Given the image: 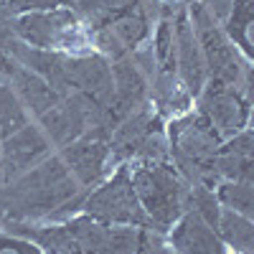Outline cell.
Masks as SVG:
<instances>
[{"label": "cell", "mask_w": 254, "mask_h": 254, "mask_svg": "<svg viewBox=\"0 0 254 254\" xmlns=\"http://www.w3.org/2000/svg\"><path fill=\"white\" fill-rule=\"evenodd\" d=\"M168 135V160L186 178L188 186L214 188L216 173H214V155L219 145L224 142L216 130L206 122V117L196 110H188L165 125Z\"/></svg>", "instance_id": "1"}, {"label": "cell", "mask_w": 254, "mask_h": 254, "mask_svg": "<svg viewBox=\"0 0 254 254\" xmlns=\"http://www.w3.org/2000/svg\"><path fill=\"white\" fill-rule=\"evenodd\" d=\"M132 188L145 211L147 226L168 234L171 226L186 214L190 186L173 168L171 160L158 163H127Z\"/></svg>", "instance_id": "2"}, {"label": "cell", "mask_w": 254, "mask_h": 254, "mask_svg": "<svg viewBox=\"0 0 254 254\" xmlns=\"http://www.w3.org/2000/svg\"><path fill=\"white\" fill-rule=\"evenodd\" d=\"M186 13L193 26L198 49L206 66V81L226 84V87H239L252 94V61H247L239 49L229 41L221 23L211 15L198 0H188Z\"/></svg>", "instance_id": "3"}, {"label": "cell", "mask_w": 254, "mask_h": 254, "mask_svg": "<svg viewBox=\"0 0 254 254\" xmlns=\"http://www.w3.org/2000/svg\"><path fill=\"white\" fill-rule=\"evenodd\" d=\"M13 36L28 49L38 51H56V54H92V36L89 28L71 8H54V10H36L13 15Z\"/></svg>", "instance_id": "4"}, {"label": "cell", "mask_w": 254, "mask_h": 254, "mask_svg": "<svg viewBox=\"0 0 254 254\" xmlns=\"http://www.w3.org/2000/svg\"><path fill=\"white\" fill-rule=\"evenodd\" d=\"M79 214H87L107 226H147L145 211L137 201L132 188L130 168L127 163L115 165V173L104 176L92 190H87L81 198Z\"/></svg>", "instance_id": "5"}, {"label": "cell", "mask_w": 254, "mask_h": 254, "mask_svg": "<svg viewBox=\"0 0 254 254\" xmlns=\"http://www.w3.org/2000/svg\"><path fill=\"white\" fill-rule=\"evenodd\" d=\"M193 102H196V112L206 117V122L214 127L221 140L234 137L237 132L249 127L252 94L239 87L206 81V87Z\"/></svg>", "instance_id": "6"}, {"label": "cell", "mask_w": 254, "mask_h": 254, "mask_svg": "<svg viewBox=\"0 0 254 254\" xmlns=\"http://www.w3.org/2000/svg\"><path fill=\"white\" fill-rule=\"evenodd\" d=\"M56 155L64 160V165L69 168V173L79 183L81 190H92L104 176L112 171L110 160V145L107 137L99 132H87L79 140L64 145Z\"/></svg>", "instance_id": "7"}, {"label": "cell", "mask_w": 254, "mask_h": 254, "mask_svg": "<svg viewBox=\"0 0 254 254\" xmlns=\"http://www.w3.org/2000/svg\"><path fill=\"white\" fill-rule=\"evenodd\" d=\"M54 145L49 142V137L44 135V130L28 122L20 130L10 132L8 137L0 140V168H3V183L23 176L26 171H31L33 165H38L41 160H46L49 155H54Z\"/></svg>", "instance_id": "8"}, {"label": "cell", "mask_w": 254, "mask_h": 254, "mask_svg": "<svg viewBox=\"0 0 254 254\" xmlns=\"http://www.w3.org/2000/svg\"><path fill=\"white\" fill-rule=\"evenodd\" d=\"M173 59H176V74L183 84V89L188 92L190 99H196L206 87V66L186 5L173 8Z\"/></svg>", "instance_id": "9"}, {"label": "cell", "mask_w": 254, "mask_h": 254, "mask_svg": "<svg viewBox=\"0 0 254 254\" xmlns=\"http://www.w3.org/2000/svg\"><path fill=\"white\" fill-rule=\"evenodd\" d=\"M160 125H165V120L158 115V110L153 107V102L142 104V107L130 112L125 120H120L115 125V130L110 132V137H107L112 165L130 163L135 158V153L140 150V145L145 142V137Z\"/></svg>", "instance_id": "10"}, {"label": "cell", "mask_w": 254, "mask_h": 254, "mask_svg": "<svg viewBox=\"0 0 254 254\" xmlns=\"http://www.w3.org/2000/svg\"><path fill=\"white\" fill-rule=\"evenodd\" d=\"M168 234H171V247L178 254H231L221 242L216 226L190 208H186V214L171 226Z\"/></svg>", "instance_id": "11"}, {"label": "cell", "mask_w": 254, "mask_h": 254, "mask_svg": "<svg viewBox=\"0 0 254 254\" xmlns=\"http://www.w3.org/2000/svg\"><path fill=\"white\" fill-rule=\"evenodd\" d=\"M8 84L13 87V92L18 94L20 104L26 107V112L31 115V120L36 122L41 115H46L54 104L61 99V94L51 87L46 79H41L36 71L26 69L23 64H18L13 59V66L8 74Z\"/></svg>", "instance_id": "12"}, {"label": "cell", "mask_w": 254, "mask_h": 254, "mask_svg": "<svg viewBox=\"0 0 254 254\" xmlns=\"http://www.w3.org/2000/svg\"><path fill=\"white\" fill-rule=\"evenodd\" d=\"M252 130L247 127L219 145L214 155V173L216 181H252Z\"/></svg>", "instance_id": "13"}, {"label": "cell", "mask_w": 254, "mask_h": 254, "mask_svg": "<svg viewBox=\"0 0 254 254\" xmlns=\"http://www.w3.org/2000/svg\"><path fill=\"white\" fill-rule=\"evenodd\" d=\"M252 26H254V0H231V8L221 28L247 61H252Z\"/></svg>", "instance_id": "14"}, {"label": "cell", "mask_w": 254, "mask_h": 254, "mask_svg": "<svg viewBox=\"0 0 254 254\" xmlns=\"http://www.w3.org/2000/svg\"><path fill=\"white\" fill-rule=\"evenodd\" d=\"M216 231L221 242L231 254H252V242H254V226L249 216H242L237 211L221 208L219 211V221Z\"/></svg>", "instance_id": "15"}, {"label": "cell", "mask_w": 254, "mask_h": 254, "mask_svg": "<svg viewBox=\"0 0 254 254\" xmlns=\"http://www.w3.org/2000/svg\"><path fill=\"white\" fill-rule=\"evenodd\" d=\"M214 196L221 208L237 211L242 216L254 214V183L252 181H219L214 186Z\"/></svg>", "instance_id": "16"}, {"label": "cell", "mask_w": 254, "mask_h": 254, "mask_svg": "<svg viewBox=\"0 0 254 254\" xmlns=\"http://www.w3.org/2000/svg\"><path fill=\"white\" fill-rule=\"evenodd\" d=\"M28 122H33V120L26 112L23 104H20L13 87L8 81H0V140L8 137L15 130H20V127L28 125Z\"/></svg>", "instance_id": "17"}, {"label": "cell", "mask_w": 254, "mask_h": 254, "mask_svg": "<svg viewBox=\"0 0 254 254\" xmlns=\"http://www.w3.org/2000/svg\"><path fill=\"white\" fill-rule=\"evenodd\" d=\"M0 254H44V249L36 242H31L28 237L0 229Z\"/></svg>", "instance_id": "18"}, {"label": "cell", "mask_w": 254, "mask_h": 254, "mask_svg": "<svg viewBox=\"0 0 254 254\" xmlns=\"http://www.w3.org/2000/svg\"><path fill=\"white\" fill-rule=\"evenodd\" d=\"M3 8L10 15H20V13H36V10H54V8H64L69 5V0H0Z\"/></svg>", "instance_id": "19"}, {"label": "cell", "mask_w": 254, "mask_h": 254, "mask_svg": "<svg viewBox=\"0 0 254 254\" xmlns=\"http://www.w3.org/2000/svg\"><path fill=\"white\" fill-rule=\"evenodd\" d=\"M160 3H163V5H173V8H176V5H186L188 0H160Z\"/></svg>", "instance_id": "20"}]
</instances>
